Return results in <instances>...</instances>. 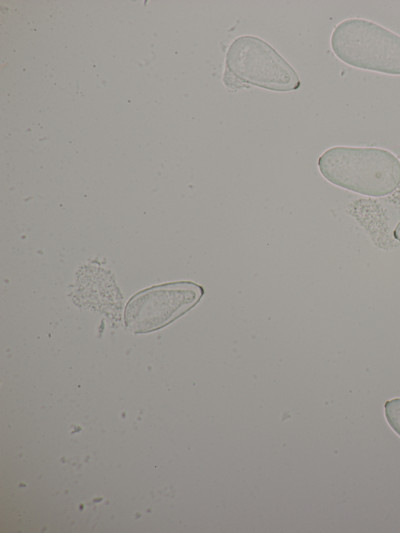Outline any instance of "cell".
<instances>
[{"instance_id":"obj_3","label":"cell","mask_w":400,"mask_h":533,"mask_svg":"<svg viewBox=\"0 0 400 533\" xmlns=\"http://www.w3.org/2000/svg\"><path fill=\"white\" fill-rule=\"evenodd\" d=\"M224 81L275 92H291L301 86L293 66L267 41L254 35L239 36L229 45Z\"/></svg>"},{"instance_id":"obj_4","label":"cell","mask_w":400,"mask_h":533,"mask_svg":"<svg viewBox=\"0 0 400 533\" xmlns=\"http://www.w3.org/2000/svg\"><path fill=\"white\" fill-rule=\"evenodd\" d=\"M204 289L191 281L155 285L131 297L125 309V323L134 332L155 331L194 307Z\"/></svg>"},{"instance_id":"obj_2","label":"cell","mask_w":400,"mask_h":533,"mask_svg":"<svg viewBox=\"0 0 400 533\" xmlns=\"http://www.w3.org/2000/svg\"><path fill=\"white\" fill-rule=\"evenodd\" d=\"M334 55L362 70L400 75V35L363 18L339 22L330 37Z\"/></svg>"},{"instance_id":"obj_6","label":"cell","mask_w":400,"mask_h":533,"mask_svg":"<svg viewBox=\"0 0 400 533\" xmlns=\"http://www.w3.org/2000/svg\"><path fill=\"white\" fill-rule=\"evenodd\" d=\"M393 235L394 237L400 242V222L397 224L394 232H393Z\"/></svg>"},{"instance_id":"obj_7","label":"cell","mask_w":400,"mask_h":533,"mask_svg":"<svg viewBox=\"0 0 400 533\" xmlns=\"http://www.w3.org/2000/svg\"><path fill=\"white\" fill-rule=\"evenodd\" d=\"M397 158H398L399 161H400V147H399L398 150H397Z\"/></svg>"},{"instance_id":"obj_1","label":"cell","mask_w":400,"mask_h":533,"mask_svg":"<svg viewBox=\"0 0 400 533\" xmlns=\"http://www.w3.org/2000/svg\"><path fill=\"white\" fill-rule=\"evenodd\" d=\"M317 166L329 183L368 197L387 196L400 185V161L383 148L333 146L321 153Z\"/></svg>"},{"instance_id":"obj_5","label":"cell","mask_w":400,"mask_h":533,"mask_svg":"<svg viewBox=\"0 0 400 533\" xmlns=\"http://www.w3.org/2000/svg\"><path fill=\"white\" fill-rule=\"evenodd\" d=\"M384 415L391 429L400 437V397L385 402Z\"/></svg>"}]
</instances>
